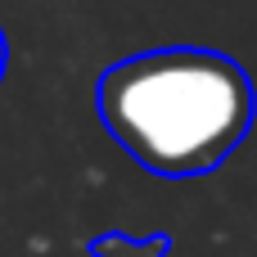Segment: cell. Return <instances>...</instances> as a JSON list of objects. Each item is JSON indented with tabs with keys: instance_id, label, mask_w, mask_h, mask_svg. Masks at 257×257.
Listing matches in <instances>:
<instances>
[{
	"instance_id": "obj_1",
	"label": "cell",
	"mask_w": 257,
	"mask_h": 257,
	"mask_svg": "<svg viewBox=\"0 0 257 257\" xmlns=\"http://www.w3.org/2000/svg\"><path fill=\"white\" fill-rule=\"evenodd\" d=\"M95 113L145 172L190 181L244 145L257 90L239 59L221 50L163 45L108 63L95 86Z\"/></svg>"
},
{
	"instance_id": "obj_2",
	"label": "cell",
	"mask_w": 257,
	"mask_h": 257,
	"mask_svg": "<svg viewBox=\"0 0 257 257\" xmlns=\"http://www.w3.org/2000/svg\"><path fill=\"white\" fill-rule=\"evenodd\" d=\"M90 257H172V235L154 230V235H122V230H99L86 239Z\"/></svg>"
},
{
	"instance_id": "obj_3",
	"label": "cell",
	"mask_w": 257,
	"mask_h": 257,
	"mask_svg": "<svg viewBox=\"0 0 257 257\" xmlns=\"http://www.w3.org/2000/svg\"><path fill=\"white\" fill-rule=\"evenodd\" d=\"M5 68H9V41H5V32H0V81H5Z\"/></svg>"
}]
</instances>
